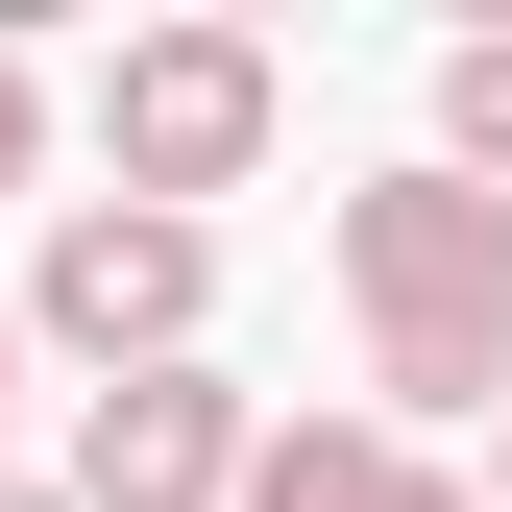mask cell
I'll list each match as a JSON object with an SVG mask.
<instances>
[{"label":"cell","instance_id":"obj_1","mask_svg":"<svg viewBox=\"0 0 512 512\" xmlns=\"http://www.w3.org/2000/svg\"><path fill=\"white\" fill-rule=\"evenodd\" d=\"M342 293H366V391L391 415H512V196H464V171L342 196Z\"/></svg>","mask_w":512,"mask_h":512},{"label":"cell","instance_id":"obj_10","mask_svg":"<svg viewBox=\"0 0 512 512\" xmlns=\"http://www.w3.org/2000/svg\"><path fill=\"white\" fill-rule=\"evenodd\" d=\"M0 366H25V342H0Z\"/></svg>","mask_w":512,"mask_h":512},{"label":"cell","instance_id":"obj_5","mask_svg":"<svg viewBox=\"0 0 512 512\" xmlns=\"http://www.w3.org/2000/svg\"><path fill=\"white\" fill-rule=\"evenodd\" d=\"M391 415H269V464H244V512H391Z\"/></svg>","mask_w":512,"mask_h":512},{"label":"cell","instance_id":"obj_8","mask_svg":"<svg viewBox=\"0 0 512 512\" xmlns=\"http://www.w3.org/2000/svg\"><path fill=\"white\" fill-rule=\"evenodd\" d=\"M391 512H464V488H439V464H415V488H391Z\"/></svg>","mask_w":512,"mask_h":512},{"label":"cell","instance_id":"obj_3","mask_svg":"<svg viewBox=\"0 0 512 512\" xmlns=\"http://www.w3.org/2000/svg\"><path fill=\"white\" fill-rule=\"evenodd\" d=\"M98 147H122V196H147V220L244 196V171H269V49H244V25H147V49L98 74Z\"/></svg>","mask_w":512,"mask_h":512},{"label":"cell","instance_id":"obj_7","mask_svg":"<svg viewBox=\"0 0 512 512\" xmlns=\"http://www.w3.org/2000/svg\"><path fill=\"white\" fill-rule=\"evenodd\" d=\"M25 147H49V74H25V49H0V196H25Z\"/></svg>","mask_w":512,"mask_h":512},{"label":"cell","instance_id":"obj_4","mask_svg":"<svg viewBox=\"0 0 512 512\" xmlns=\"http://www.w3.org/2000/svg\"><path fill=\"white\" fill-rule=\"evenodd\" d=\"M244 464H269V439H244L220 366H147V391L74 415V512H244Z\"/></svg>","mask_w":512,"mask_h":512},{"label":"cell","instance_id":"obj_9","mask_svg":"<svg viewBox=\"0 0 512 512\" xmlns=\"http://www.w3.org/2000/svg\"><path fill=\"white\" fill-rule=\"evenodd\" d=\"M0 512H74V488H0Z\"/></svg>","mask_w":512,"mask_h":512},{"label":"cell","instance_id":"obj_6","mask_svg":"<svg viewBox=\"0 0 512 512\" xmlns=\"http://www.w3.org/2000/svg\"><path fill=\"white\" fill-rule=\"evenodd\" d=\"M439 171H464V196H512V25L439 49Z\"/></svg>","mask_w":512,"mask_h":512},{"label":"cell","instance_id":"obj_2","mask_svg":"<svg viewBox=\"0 0 512 512\" xmlns=\"http://www.w3.org/2000/svg\"><path fill=\"white\" fill-rule=\"evenodd\" d=\"M25 317L98 366V391H147V366H196L220 244H196V220H147V196H74V220H49V269H25Z\"/></svg>","mask_w":512,"mask_h":512}]
</instances>
